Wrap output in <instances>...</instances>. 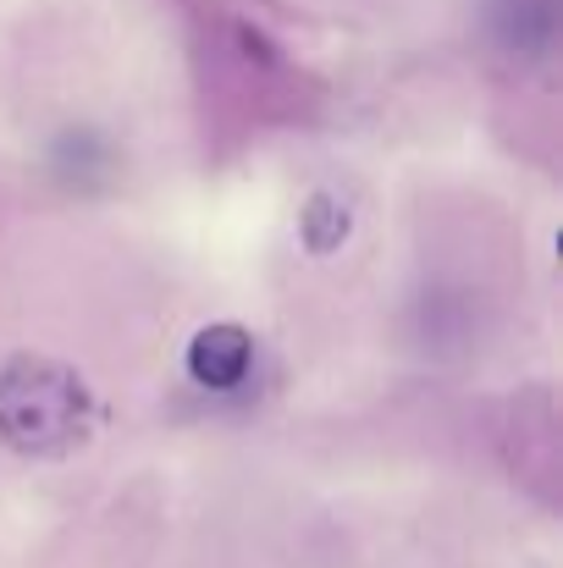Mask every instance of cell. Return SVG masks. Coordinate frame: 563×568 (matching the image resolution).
<instances>
[{
  "mask_svg": "<svg viewBox=\"0 0 563 568\" xmlns=\"http://www.w3.org/2000/svg\"><path fill=\"white\" fill-rule=\"evenodd\" d=\"M249 365H254V343H249L243 326H204L188 348V376L199 386H210V392L243 386Z\"/></svg>",
  "mask_w": 563,
  "mask_h": 568,
  "instance_id": "obj_2",
  "label": "cell"
},
{
  "mask_svg": "<svg viewBox=\"0 0 563 568\" xmlns=\"http://www.w3.org/2000/svg\"><path fill=\"white\" fill-rule=\"evenodd\" d=\"M83 419L89 397L67 365L39 354H17L0 365V442H11L17 453H67L83 436Z\"/></svg>",
  "mask_w": 563,
  "mask_h": 568,
  "instance_id": "obj_1",
  "label": "cell"
}]
</instances>
